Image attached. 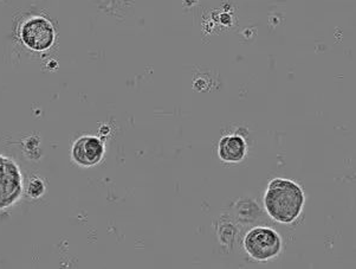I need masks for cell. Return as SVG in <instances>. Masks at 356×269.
I'll list each match as a JSON object with an SVG mask.
<instances>
[{
	"mask_svg": "<svg viewBox=\"0 0 356 269\" xmlns=\"http://www.w3.org/2000/svg\"><path fill=\"white\" fill-rule=\"evenodd\" d=\"M264 206L270 217L283 224H289L301 215L305 206V192L293 180L273 179L264 196Z\"/></svg>",
	"mask_w": 356,
	"mask_h": 269,
	"instance_id": "1",
	"label": "cell"
},
{
	"mask_svg": "<svg viewBox=\"0 0 356 269\" xmlns=\"http://www.w3.org/2000/svg\"><path fill=\"white\" fill-rule=\"evenodd\" d=\"M244 248L257 261H268L277 256L282 249V240L275 230L257 226L250 230L244 238Z\"/></svg>",
	"mask_w": 356,
	"mask_h": 269,
	"instance_id": "2",
	"label": "cell"
},
{
	"mask_svg": "<svg viewBox=\"0 0 356 269\" xmlns=\"http://www.w3.org/2000/svg\"><path fill=\"white\" fill-rule=\"evenodd\" d=\"M23 190L19 167L13 159L0 155V210L13 206Z\"/></svg>",
	"mask_w": 356,
	"mask_h": 269,
	"instance_id": "3",
	"label": "cell"
},
{
	"mask_svg": "<svg viewBox=\"0 0 356 269\" xmlns=\"http://www.w3.org/2000/svg\"><path fill=\"white\" fill-rule=\"evenodd\" d=\"M22 40L35 52L50 48L55 40V30L51 23L44 18H32L22 28Z\"/></svg>",
	"mask_w": 356,
	"mask_h": 269,
	"instance_id": "4",
	"label": "cell"
},
{
	"mask_svg": "<svg viewBox=\"0 0 356 269\" xmlns=\"http://www.w3.org/2000/svg\"><path fill=\"white\" fill-rule=\"evenodd\" d=\"M72 155L76 164L81 167H94L102 160L104 145L95 137H82L74 144Z\"/></svg>",
	"mask_w": 356,
	"mask_h": 269,
	"instance_id": "5",
	"label": "cell"
},
{
	"mask_svg": "<svg viewBox=\"0 0 356 269\" xmlns=\"http://www.w3.org/2000/svg\"><path fill=\"white\" fill-rule=\"evenodd\" d=\"M248 145L245 139L241 135H226L220 139L218 146V155L222 162H242L246 155Z\"/></svg>",
	"mask_w": 356,
	"mask_h": 269,
	"instance_id": "6",
	"label": "cell"
},
{
	"mask_svg": "<svg viewBox=\"0 0 356 269\" xmlns=\"http://www.w3.org/2000/svg\"><path fill=\"white\" fill-rule=\"evenodd\" d=\"M43 183L38 180V179L32 180L31 184H30V187H29V194H31L32 197L37 198L40 197V194H43Z\"/></svg>",
	"mask_w": 356,
	"mask_h": 269,
	"instance_id": "7",
	"label": "cell"
}]
</instances>
